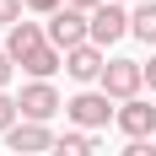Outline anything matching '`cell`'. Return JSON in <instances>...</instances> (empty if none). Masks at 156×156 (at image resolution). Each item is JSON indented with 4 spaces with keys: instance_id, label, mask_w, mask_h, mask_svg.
<instances>
[{
    "instance_id": "1",
    "label": "cell",
    "mask_w": 156,
    "mask_h": 156,
    "mask_svg": "<svg viewBox=\"0 0 156 156\" xmlns=\"http://www.w3.org/2000/svg\"><path fill=\"white\" fill-rule=\"evenodd\" d=\"M48 43L59 48V54L86 48V43H92V16H86V11H70V5H59V11L48 16Z\"/></svg>"
},
{
    "instance_id": "2",
    "label": "cell",
    "mask_w": 156,
    "mask_h": 156,
    "mask_svg": "<svg viewBox=\"0 0 156 156\" xmlns=\"http://www.w3.org/2000/svg\"><path fill=\"white\" fill-rule=\"evenodd\" d=\"M65 113H70V119L81 124V135L119 124V108H113V97H108V92H76L70 102H65Z\"/></svg>"
},
{
    "instance_id": "3",
    "label": "cell",
    "mask_w": 156,
    "mask_h": 156,
    "mask_svg": "<svg viewBox=\"0 0 156 156\" xmlns=\"http://www.w3.org/2000/svg\"><path fill=\"white\" fill-rule=\"evenodd\" d=\"M145 86V65L140 59H108V70H102V92L113 97V102H135Z\"/></svg>"
},
{
    "instance_id": "4",
    "label": "cell",
    "mask_w": 156,
    "mask_h": 156,
    "mask_svg": "<svg viewBox=\"0 0 156 156\" xmlns=\"http://www.w3.org/2000/svg\"><path fill=\"white\" fill-rule=\"evenodd\" d=\"M16 102H22V124H48V119L65 108V102H59V92H54L48 81H32V86H22V97H16Z\"/></svg>"
},
{
    "instance_id": "5",
    "label": "cell",
    "mask_w": 156,
    "mask_h": 156,
    "mask_svg": "<svg viewBox=\"0 0 156 156\" xmlns=\"http://www.w3.org/2000/svg\"><path fill=\"white\" fill-rule=\"evenodd\" d=\"M129 22H135V16H129L124 5H113V0H108V5H97V11H92V43H97V48L119 43V38L129 32Z\"/></svg>"
},
{
    "instance_id": "6",
    "label": "cell",
    "mask_w": 156,
    "mask_h": 156,
    "mask_svg": "<svg viewBox=\"0 0 156 156\" xmlns=\"http://www.w3.org/2000/svg\"><path fill=\"white\" fill-rule=\"evenodd\" d=\"M38 48H48V27H38V22H16L11 38H5V54L22 65V59H32Z\"/></svg>"
},
{
    "instance_id": "7",
    "label": "cell",
    "mask_w": 156,
    "mask_h": 156,
    "mask_svg": "<svg viewBox=\"0 0 156 156\" xmlns=\"http://www.w3.org/2000/svg\"><path fill=\"white\" fill-rule=\"evenodd\" d=\"M119 129H124L129 140H151V135H156V108L145 102V97L124 102V108H119Z\"/></svg>"
},
{
    "instance_id": "8",
    "label": "cell",
    "mask_w": 156,
    "mask_h": 156,
    "mask_svg": "<svg viewBox=\"0 0 156 156\" xmlns=\"http://www.w3.org/2000/svg\"><path fill=\"white\" fill-rule=\"evenodd\" d=\"M5 145H11V156H38V151H54V135H48V124H16Z\"/></svg>"
},
{
    "instance_id": "9",
    "label": "cell",
    "mask_w": 156,
    "mask_h": 156,
    "mask_svg": "<svg viewBox=\"0 0 156 156\" xmlns=\"http://www.w3.org/2000/svg\"><path fill=\"white\" fill-rule=\"evenodd\" d=\"M65 70H70L76 81H102L108 59H102V48H97V43H86V48H76V54H65Z\"/></svg>"
},
{
    "instance_id": "10",
    "label": "cell",
    "mask_w": 156,
    "mask_h": 156,
    "mask_svg": "<svg viewBox=\"0 0 156 156\" xmlns=\"http://www.w3.org/2000/svg\"><path fill=\"white\" fill-rule=\"evenodd\" d=\"M59 65H65V54H59V48H54V43H48V48H38L32 59H22V70H27L32 81H48V76H54V70H59Z\"/></svg>"
},
{
    "instance_id": "11",
    "label": "cell",
    "mask_w": 156,
    "mask_h": 156,
    "mask_svg": "<svg viewBox=\"0 0 156 156\" xmlns=\"http://www.w3.org/2000/svg\"><path fill=\"white\" fill-rule=\"evenodd\" d=\"M129 32H135L140 43H156V0H145L140 11H135V22H129Z\"/></svg>"
},
{
    "instance_id": "12",
    "label": "cell",
    "mask_w": 156,
    "mask_h": 156,
    "mask_svg": "<svg viewBox=\"0 0 156 156\" xmlns=\"http://www.w3.org/2000/svg\"><path fill=\"white\" fill-rule=\"evenodd\" d=\"M92 135H65V140H54V156H92Z\"/></svg>"
},
{
    "instance_id": "13",
    "label": "cell",
    "mask_w": 156,
    "mask_h": 156,
    "mask_svg": "<svg viewBox=\"0 0 156 156\" xmlns=\"http://www.w3.org/2000/svg\"><path fill=\"white\" fill-rule=\"evenodd\" d=\"M16 124H22V102H16V97H5V92H0V135H11Z\"/></svg>"
},
{
    "instance_id": "14",
    "label": "cell",
    "mask_w": 156,
    "mask_h": 156,
    "mask_svg": "<svg viewBox=\"0 0 156 156\" xmlns=\"http://www.w3.org/2000/svg\"><path fill=\"white\" fill-rule=\"evenodd\" d=\"M0 22L16 27V22H22V0H0Z\"/></svg>"
},
{
    "instance_id": "15",
    "label": "cell",
    "mask_w": 156,
    "mask_h": 156,
    "mask_svg": "<svg viewBox=\"0 0 156 156\" xmlns=\"http://www.w3.org/2000/svg\"><path fill=\"white\" fill-rule=\"evenodd\" d=\"M22 5H27V11H38V16H54L65 0H22Z\"/></svg>"
},
{
    "instance_id": "16",
    "label": "cell",
    "mask_w": 156,
    "mask_h": 156,
    "mask_svg": "<svg viewBox=\"0 0 156 156\" xmlns=\"http://www.w3.org/2000/svg\"><path fill=\"white\" fill-rule=\"evenodd\" d=\"M119 156H156V145H151V140H129Z\"/></svg>"
},
{
    "instance_id": "17",
    "label": "cell",
    "mask_w": 156,
    "mask_h": 156,
    "mask_svg": "<svg viewBox=\"0 0 156 156\" xmlns=\"http://www.w3.org/2000/svg\"><path fill=\"white\" fill-rule=\"evenodd\" d=\"M65 5H70V11H86V16H92L97 5H108V0H65Z\"/></svg>"
},
{
    "instance_id": "18",
    "label": "cell",
    "mask_w": 156,
    "mask_h": 156,
    "mask_svg": "<svg viewBox=\"0 0 156 156\" xmlns=\"http://www.w3.org/2000/svg\"><path fill=\"white\" fill-rule=\"evenodd\" d=\"M11 70H16V59H11V54H0V92H5V81H11Z\"/></svg>"
},
{
    "instance_id": "19",
    "label": "cell",
    "mask_w": 156,
    "mask_h": 156,
    "mask_svg": "<svg viewBox=\"0 0 156 156\" xmlns=\"http://www.w3.org/2000/svg\"><path fill=\"white\" fill-rule=\"evenodd\" d=\"M145 86H151V92H156V59L145 65Z\"/></svg>"
},
{
    "instance_id": "20",
    "label": "cell",
    "mask_w": 156,
    "mask_h": 156,
    "mask_svg": "<svg viewBox=\"0 0 156 156\" xmlns=\"http://www.w3.org/2000/svg\"><path fill=\"white\" fill-rule=\"evenodd\" d=\"M113 5H119V0H113Z\"/></svg>"
}]
</instances>
